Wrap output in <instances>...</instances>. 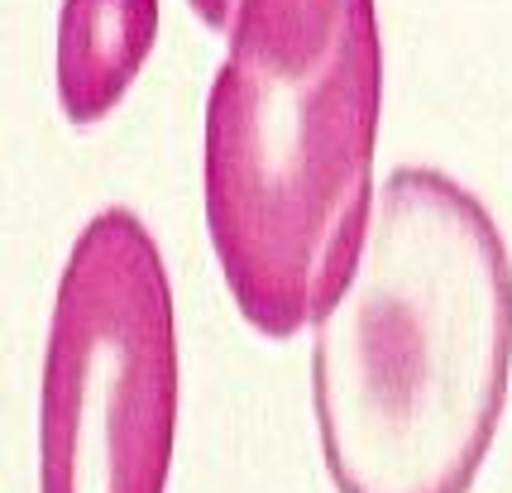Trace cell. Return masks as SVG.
Instances as JSON below:
<instances>
[{
    "label": "cell",
    "mask_w": 512,
    "mask_h": 493,
    "mask_svg": "<svg viewBox=\"0 0 512 493\" xmlns=\"http://www.w3.org/2000/svg\"><path fill=\"white\" fill-rule=\"evenodd\" d=\"M512 388V254L460 178L407 163L312 321V412L335 493H469Z\"/></svg>",
    "instance_id": "obj_1"
},
{
    "label": "cell",
    "mask_w": 512,
    "mask_h": 493,
    "mask_svg": "<svg viewBox=\"0 0 512 493\" xmlns=\"http://www.w3.org/2000/svg\"><path fill=\"white\" fill-rule=\"evenodd\" d=\"M206 91V230L235 307L288 340L331 307L374 211V0H235Z\"/></svg>",
    "instance_id": "obj_2"
},
{
    "label": "cell",
    "mask_w": 512,
    "mask_h": 493,
    "mask_svg": "<svg viewBox=\"0 0 512 493\" xmlns=\"http://www.w3.org/2000/svg\"><path fill=\"white\" fill-rule=\"evenodd\" d=\"M178 446V307L149 225L96 211L67 249L39 374V493H163Z\"/></svg>",
    "instance_id": "obj_3"
},
{
    "label": "cell",
    "mask_w": 512,
    "mask_h": 493,
    "mask_svg": "<svg viewBox=\"0 0 512 493\" xmlns=\"http://www.w3.org/2000/svg\"><path fill=\"white\" fill-rule=\"evenodd\" d=\"M158 34V0H63L53 82L77 130L101 125L125 101Z\"/></svg>",
    "instance_id": "obj_4"
},
{
    "label": "cell",
    "mask_w": 512,
    "mask_h": 493,
    "mask_svg": "<svg viewBox=\"0 0 512 493\" xmlns=\"http://www.w3.org/2000/svg\"><path fill=\"white\" fill-rule=\"evenodd\" d=\"M187 5H192L211 29H225V24H230V10H235V0H187Z\"/></svg>",
    "instance_id": "obj_5"
}]
</instances>
